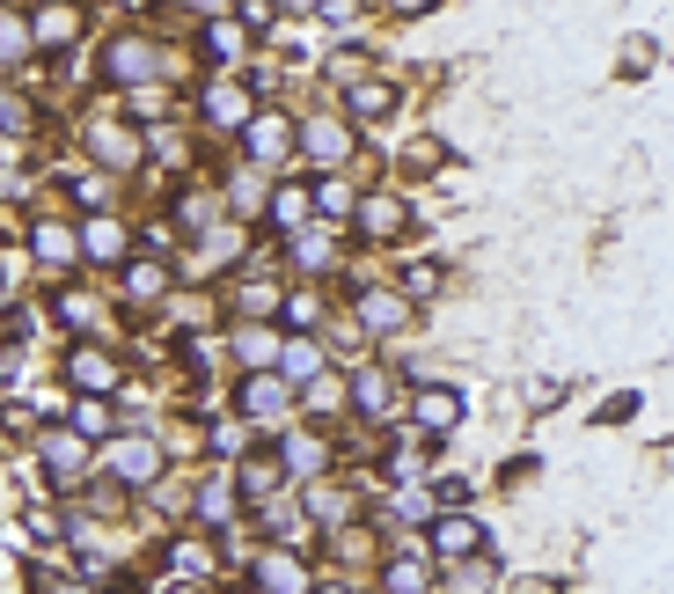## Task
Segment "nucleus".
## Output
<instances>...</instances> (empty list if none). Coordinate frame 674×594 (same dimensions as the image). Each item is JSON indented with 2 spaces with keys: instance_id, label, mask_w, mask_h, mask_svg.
<instances>
[{
  "instance_id": "obj_12",
  "label": "nucleus",
  "mask_w": 674,
  "mask_h": 594,
  "mask_svg": "<svg viewBox=\"0 0 674 594\" xmlns=\"http://www.w3.org/2000/svg\"><path fill=\"white\" fill-rule=\"evenodd\" d=\"M198 110H206L220 132H228V125H249V118H257V110L242 103V89H228V81H220V89H206V103H198Z\"/></svg>"
},
{
  "instance_id": "obj_31",
  "label": "nucleus",
  "mask_w": 674,
  "mask_h": 594,
  "mask_svg": "<svg viewBox=\"0 0 674 594\" xmlns=\"http://www.w3.org/2000/svg\"><path fill=\"white\" fill-rule=\"evenodd\" d=\"M271 213H279V221H301V213H309V191H279V198H271Z\"/></svg>"
},
{
  "instance_id": "obj_32",
  "label": "nucleus",
  "mask_w": 674,
  "mask_h": 594,
  "mask_svg": "<svg viewBox=\"0 0 674 594\" xmlns=\"http://www.w3.org/2000/svg\"><path fill=\"white\" fill-rule=\"evenodd\" d=\"M315 316H323V301H315V294H287V323H315Z\"/></svg>"
},
{
  "instance_id": "obj_20",
  "label": "nucleus",
  "mask_w": 674,
  "mask_h": 594,
  "mask_svg": "<svg viewBox=\"0 0 674 594\" xmlns=\"http://www.w3.org/2000/svg\"><path fill=\"white\" fill-rule=\"evenodd\" d=\"M388 103H396V89H388V81H352V110H360V118H382Z\"/></svg>"
},
{
  "instance_id": "obj_14",
  "label": "nucleus",
  "mask_w": 674,
  "mask_h": 594,
  "mask_svg": "<svg viewBox=\"0 0 674 594\" xmlns=\"http://www.w3.org/2000/svg\"><path fill=\"white\" fill-rule=\"evenodd\" d=\"M30 45H37V30H30L15 8H0V67H23Z\"/></svg>"
},
{
  "instance_id": "obj_27",
  "label": "nucleus",
  "mask_w": 674,
  "mask_h": 594,
  "mask_svg": "<svg viewBox=\"0 0 674 594\" xmlns=\"http://www.w3.org/2000/svg\"><path fill=\"white\" fill-rule=\"evenodd\" d=\"M352 404H360V411H382V404H388V382H382V374H360V382H352Z\"/></svg>"
},
{
  "instance_id": "obj_16",
  "label": "nucleus",
  "mask_w": 674,
  "mask_h": 594,
  "mask_svg": "<svg viewBox=\"0 0 674 594\" xmlns=\"http://www.w3.org/2000/svg\"><path fill=\"white\" fill-rule=\"evenodd\" d=\"M81 249H89L96 265H118V257H125V228H118V221H89V235H81Z\"/></svg>"
},
{
  "instance_id": "obj_22",
  "label": "nucleus",
  "mask_w": 674,
  "mask_h": 594,
  "mask_svg": "<svg viewBox=\"0 0 674 594\" xmlns=\"http://www.w3.org/2000/svg\"><path fill=\"white\" fill-rule=\"evenodd\" d=\"M287 470H293V477H315V470H323V441L293 433V441H287Z\"/></svg>"
},
{
  "instance_id": "obj_24",
  "label": "nucleus",
  "mask_w": 674,
  "mask_h": 594,
  "mask_svg": "<svg viewBox=\"0 0 674 594\" xmlns=\"http://www.w3.org/2000/svg\"><path fill=\"white\" fill-rule=\"evenodd\" d=\"M382 587H388V594H426V566H410V558H396V566L382 572Z\"/></svg>"
},
{
  "instance_id": "obj_10",
  "label": "nucleus",
  "mask_w": 674,
  "mask_h": 594,
  "mask_svg": "<svg viewBox=\"0 0 674 594\" xmlns=\"http://www.w3.org/2000/svg\"><path fill=\"white\" fill-rule=\"evenodd\" d=\"M67 374H73V389H111L118 382V368H111V352H96V346H81L67 360Z\"/></svg>"
},
{
  "instance_id": "obj_35",
  "label": "nucleus",
  "mask_w": 674,
  "mask_h": 594,
  "mask_svg": "<svg viewBox=\"0 0 674 594\" xmlns=\"http://www.w3.org/2000/svg\"><path fill=\"white\" fill-rule=\"evenodd\" d=\"M323 206H330V213H360V206H352V191H345V184H323Z\"/></svg>"
},
{
  "instance_id": "obj_3",
  "label": "nucleus",
  "mask_w": 674,
  "mask_h": 594,
  "mask_svg": "<svg viewBox=\"0 0 674 594\" xmlns=\"http://www.w3.org/2000/svg\"><path fill=\"white\" fill-rule=\"evenodd\" d=\"M111 470H118L125 485H162V447L154 441H118L111 447Z\"/></svg>"
},
{
  "instance_id": "obj_26",
  "label": "nucleus",
  "mask_w": 674,
  "mask_h": 594,
  "mask_svg": "<svg viewBox=\"0 0 674 594\" xmlns=\"http://www.w3.org/2000/svg\"><path fill=\"white\" fill-rule=\"evenodd\" d=\"M228 184H235V213H249V206H265V184H257V170H242V176H228Z\"/></svg>"
},
{
  "instance_id": "obj_23",
  "label": "nucleus",
  "mask_w": 674,
  "mask_h": 594,
  "mask_svg": "<svg viewBox=\"0 0 674 594\" xmlns=\"http://www.w3.org/2000/svg\"><path fill=\"white\" fill-rule=\"evenodd\" d=\"M293 265H309V272H323V265H330V235H323V228H309V235H293Z\"/></svg>"
},
{
  "instance_id": "obj_43",
  "label": "nucleus",
  "mask_w": 674,
  "mask_h": 594,
  "mask_svg": "<svg viewBox=\"0 0 674 594\" xmlns=\"http://www.w3.org/2000/svg\"><path fill=\"white\" fill-rule=\"evenodd\" d=\"M67 594H81V587H67Z\"/></svg>"
},
{
  "instance_id": "obj_18",
  "label": "nucleus",
  "mask_w": 674,
  "mask_h": 594,
  "mask_svg": "<svg viewBox=\"0 0 674 594\" xmlns=\"http://www.w3.org/2000/svg\"><path fill=\"white\" fill-rule=\"evenodd\" d=\"M315 368H323V352H315L309 346V338H293V346L287 352H279V374H287V382H309V374Z\"/></svg>"
},
{
  "instance_id": "obj_6",
  "label": "nucleus",
  "mask_w": 674,
  "mask_h": 594,
  "mask_svg": "<svg viewBox=\"0 0 674 594\" xmlns=\"http://www.w3.org/2000/svg\"><path fill=\"white\" fill-rule=\"evenodd\" d=\"M89 148H96L111 170H132V162H140V140H132L118 118H96V125H89Z\"/></svg>"
},
{
  "instance_id": "obj_2",
  "label": "nucleus",
  "mask_w": 674,
  "mask_h": 594,
  "mask_svg": "<svg viewBox=\"0 0 674 594\" xmlns=\"http://www.w3.org/2000/svg\"><path fill=\"white\" fill-rule=\"evenodd\" d=\"M242 148L257 154V162H279V154L293 148V125L279 118V110H257V118L242 125Z\"/></svg>"
},
{
  "instance_id": "obj_5",
  "label": "nucleus",
  "mask_w": 674,
  "mask_h": 594,
  "mask_svg": "<svg viewBox=\"0 0 674 594\" xmlns=\"http://www.w3.org/2000/svg\"><path fill=\"white\" fill-rule=\"evenodd\" d=\"M45 470H51V485H81V470H89L81 433H45Z\"/></svg>"
},
{
  "instance_id": "obj_39",
  "label": "nucleus",
  "mask_w": 674,
  "mask_h": 594,
  "mask_svg": "<svg viewBox=\"0 0 674 594\" xmlns=\"http://www.w3.org/2000/svg\"><path fill=\"white\" fill-rule=\"evenodd\" d=\"M191 8H198V15H220V8H228V0H191Z\"/></svg>"
},
{
  "instance_id": "obj_28",
  "label": "nucleus",
  "mask_w": 674,
  "mask_h": 594,
  "mask_svg": "<svg viewBox=\"0 0 674 594\" xmlns=\"http://www.w3.org/2000/svg\"><path fill=\"white\" fill-rule=\"evenodd\" d=\"M206 51H213V59H235V51H242V30H235V23H213V30H206Z\"/></svg>"
},
{
  "instance_id": "obj_33",
  "label": "nucleus",
  "mask_w": 674,
  "mask_h": 594,
  "mask_svg": "<svg viewBox=\"0 0 674 594\" xmlns=\"http://www.w3.org/2000/svg\"><path fill=\"white\" fill-rule=\"evenodd\" d=\"M103 426H111L103 404H81V411H73V433H103Z\"/></svg>"
},
{
  "instance_id": "obj_36",
  "label": "nucleus",
  "mask_w": 674,
  "mask_h": 594,
  "mask_svg": "<svg viewBox=\"0 0 674 594\" xmlns=\"http://www.w3.org/2000/svg\"><path fill=\"white\" fill-rule=\"evenodd\" d=\"M59 316H67V323H96V301H89V294H73L67 308H59Z\"/></svg>"
},
{
  "instance_id": "obj_38",
  "label": "nucleus",
  "mask_w": 674,
  "mask_h": 594,
  "mask_svg": "<svg viewBox=\"0 0 674 594\" xmlns=\"http://www.w3.org/2000/svg\"><path fill=\"white\" fill-rule=\"evenodd\" d=\"M388 8H404V15H418V8H433V0H388Z\"/></svg>"
},
{
  "instance_id": "obj_37",
  "label": "nucleus",
  "mask_w": 674,
  "mask_h": 594,
  "mask_svg": "<svg viewBox=\"0 0 674 594\" xmlns=\"http://www.w3.org/2000/svg\"><path fill=\"white\" fill-rule=\"evenodd\" d=\"M323 15H330V23H352V15H360V0H323Z\"/></svg>"
},
{
  "instance_id": "obj_42",
  "label": "nucleus",
  "mask_w": 674,
  "mask_h": 594,
  "mask_svg": "<svg viewBox=\"0 0 674 594\" xmlns=\"http://www.w3.org/2000/svg\"><path fill=\"white\" fill-rule=\"evenodd\" d=\"M0 294H8V279H0Z\"/></svg>"
},
{
  "instance_id": "obj_15",
  "label": "nucleus",
  "mask_w": 674,
  "mask_h": 594,
  "mask_svg": "<svg viewBox=\"0 0 674 594\" xmlns=\"http://www.w3.org/2000/svg\"><path fill=\"white\" fill-rule=\"evenodd\" d=\"M360 323H367V330H404L410 308H404V294H367L360 301Z\"/></svg>"
},
{
  "instance_id": "obj_19",
  "label": "nucleus",
  "mask_w": 674,
  "mask_h": 594,
  "mask_svg": "<svg viewBox=\"0 0 674 594\" xmlns=\"http://www.w3.org/2000/svg\"><path fill=\"white\" fill-rule=\"evenodd\" d=\"M73 249H81V243H73V235H67L59 221L37 228V257H45V265H73Z\"/></svg>"
},
{
  "instance_id": "obj_7",
  "label": "nucleus",
  "mask_w": 674,
  "mask_h": 594,
  "mask_svg": "<svg viewBox=\"0 0 674 594\" xmlns=\"http://www.w3.org/2000/svg\"><path fill=\"white\" fill-rule=\"evenodd\" d=\"M257 587H271V594H309V572H301V558H293V550H265V558H257Z\"/></svg>"
},
{
  "instance_id": "obj_11",
  "label": "nucleus",
  "mask_w": 674,
  "mask_h": 594,
  "mask_svg": "<svg viewBox=\"0 0 674 594\" xmlns=\"http://www.w3.org/2000/svg\"><path fill=\"white\" fill-rule=\"evenodd\" d=\"M404 221H410V213H404V198H360V228H367V235H404Z\"/></svg>"
},
{
  "instance_id": "obj_41",
  "label": "nucleus",
  "mask_w": 674,
  "mask_h": 594,
  "mask_svg": "<svg viewBox=\"0 0 674 594\" xmlns=\"http://www.w3.org/2000/svg\"><path fill=\"white\" fill-rule=\"evenodd\" d=\"M0 162H8V132H0Z\"/></svg>"
},
{
  "instance_id": "obj_9",
  "label": "nucleus",
  "mask_w": 674,
  "mask_h": 594,
  "mask_svg": "<svg viewBox=\"0 0 674 594\" xmlns=\"http://www.w3.org/2000/svg\"><path fill=\"white\" fill-rule=\"evenodd\" d=\"M418 426H426V433H455L462 426V396L455 389H426L418 396Z\"/></svg>"
},
{
  "instance_id": "obj_25",
  "label": "nucleus",
  "mask_w": 674,
  "mask_h": 594,
  "mask_svg": "<svg viewBox=\"0 0 674 594\" xmlns=\"http://www.w3.org/2000/svg\"><path fill=\"white\" fill-rule=\"evenodd\" d=\"M279 301H287L279 287H242V301H235V308H242V316H271Z\"/></svg>"
},
{
  "instance_id": "obj_34",
  "label": "nucleus",
  "mask_w": 674,
  "mask_h": 594,
  "mask_svg": "<svg viewBox=\"0 0 674 594\" xmlns=\"http://www.w3.org/2000/svg\"><path fill=\"white\" fill-rule=\"evenodd\" d=\"M242 485H249V492L265 499V492H271V485H279V470H271V463H249V470H242Z\"/></svg>"
},
{
  "instance_id": "obj_1",
  "label": "nucleus",
  "mask_w": 674,
  "mask_h": 594,
  "mask_svg": "<svg viewBox=\"0 0 674 594\" xmlns=\"http://www.w3.org/2000/svg\"><path fill=\"white\" fill-rule=\"evenodd\" d=\"M103 74L125 81V89H140V81L162 74V51L147 45V37H111V51H103Z\"/></svg>"
},
{
  "instance_id": "obj_13",
  "label": "nucleus",
  "mask_w": 674,
  "mask_h": 594,
  "mask_svg": "<svg viewBox=\"0 0 674 594\" xmlns=\"http://www.w3.org/2000/svg\"><path fill=\"white\" fill-rule=\"evenodd\" d=\"M477 536H484V528H477V521H469V514H448V521H440V528H433L440 558H469V550H477Z\"/></svg>"
},
{
  "instance_id": "obj_8",
  "label": "nucleus",
  "mask_w": 674,
  "mask_h": 594,
  "mask_svg": "<svg viewBox=\"0 0 674 594\" xmlns=\"http://www.w3.org/2000/svg\"><path fill=\"white\" fill-rule=\"evenodd\" d=\"M301 148H309L315 162H345V154H352V132H345L337 118H315L309 132H301Z\"/></svg>"
},
{
  "instance_id": "obj_21",
  "label": "nucleus",
  "mask_w": 674,
  "mask_h": 594,
  "mask_svg": "<svg viewBox=\"0 0 674 594\" xmlns=\"http://www.w3.org/2000/svg\"><path fill=\"white\" fill-rule=\"evenodd\" d=\"M125 287H132V301H154V294H168V272L162 265H125Z\"/></svg>"
},
{
  "instance_id": "obj_30",
  "label": "nucleus",
  "mask_w": 674,
  "mask_h": 594,
  "mask_svg": "<svg viewBox=\"0 0 674 594\" xmlns=\"http://www.w3.org/2000/svg\"><path fill=\"white\" fill-rule=\"evenodd\" d=\"M235 228H220V235H213V243H206V257H198V265H206V272H213V265H228V257H235Z\"/></svg>"
},
{
  "instance_id": "obj_4",
  "label": "nucleus",
  "mask_w": 674,
  "mask_h": 594,
  "mask_svg": "<svg viewBox=\"0 0 674 594\" xmlns=\"http://www.w3.org/2000/svg\"><path fill=\"white\" fill-rule=\"evenodd\" d=\"M293 404V389H287V374H249V382H242V411H249V419H279V411H287Z\"/></svg>"
},
{
  "instance_id": "obj_29",
  "label": "nucleus",
  "mask_w": 674,
  "mask_h": 594,
  "mask_svg": "<svg viewBox=\"0 0 674 594\" xmlns=\"http://www.w3.org/2000/svg\"><path fill=\"white\" fill-rule=\"evenodd\" d=\"M23 125H30V103L15 89H0V132H23Z\"/></svg>"
},
{
  "instance_id": "obj_17",
  "label": "nucleus",
  "mask_w": 674,
  "mask_h": 594,
  "mask_svg": "<svg viewBox=\"0 0 674 594\" xmlns=\"http://www.w3.org/2000/svg\"><path fill=\"white\" fill-rule=\"evenodd\" d=\"M235 352L249 360V374H271V368H279V346H271V330H235Z\"/></svg>"
},
{
  "instance_id": "obj_40",
  "label": "nucleus",
  "mask_w": 674,
  "mask_h": 594,
  "mask_svg": "<svg viewBox=\"0 0 674 594\" xmlns=\"http://www.w3.org/2000/svg\"><path fill=\"white\" fill-rule=\"evenodd\" d=\"M279 8H315V0H279Z\"/></svg>"
}]
</instances>
